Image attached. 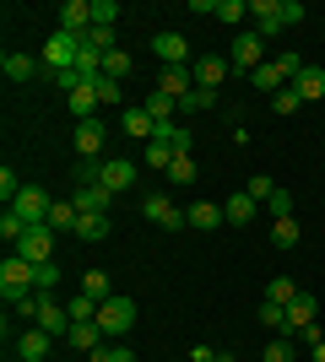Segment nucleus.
<instances>
[{
    "mask_svg": "<svg viewBox=\"0 0 325 362\" xmlns=\"http://www.w3.org/2000/svg\"><path fill=\"white\" fill-rule=\"evenodd\" d=\"M76 54H81V33L55 28V33H49V44H44V54H38V65H44L49 76H65L71 65H76Z\"/></svg>",
    "mask_w": 325,
    "mask_h": 362,
    "instance_id": "obj_1",
    "label": "nucleus"
},
{
    "mask_svg": "<svg viewBox=\"0 0 325 362\" xmlns=\"http://www.w3.org/2000/svg\"><path fill=\"white\" fill-rule=\"evenodd\" d=\"M33 276H38V265H33V259H22L11 249V255H6V265H0V298H6V308H11L16 298H28L33 292Z\"/></svg>",
    "mask_w": 325,
    "mask_h": 362,
    "instance_id": "obj_2",
    "label": "nucleus"
},
{
    "mask_svg": "<svg viewBox=\"0 0 325 362\" xmlns=\"http://www.w3.org/2000/svg\"><path fill=\"white\" fill-rule=\"evenodd\" d=\"M98 330L114 335V341H120V335H130V330H136V298L114 292L108 303H98Z\"/></svg>",
    "mask_w": 325,
    "mask_h": 362,
    "instance_id": "obj_3",
    "label": "nucleus"
},
{
    "mask_svg": "<svg viewBox=\"0 0 325 362\" xmlns=\"http://www.w3.org/2000/svg\"><path fill=\"white\" fill-rule=\"evenodd\" d=\"M49 206H55V195H49V189H38V184H22V195H16L6 211H16L28 227H44V222H49Z\"/></svg>",
    "mask_w": 325,
    "mask_h": 362,
    "instance_id": "obj_4",
    "label": "nucleus"
},
{
    "mask_svg": "<svg viewBox=\"0 0 325 362\" xmlns=\"http://www.w3.org/2000/svg\"><path fill=\"white\" fill-rule=\"evenodd\" d=\"M141 216H147V222H157V227H169V233H185V227H190V216L179 211V206H173V200L163 195V189L141 200Z\"/></svg>",
    "mask_w": 325,
    "mask_h": 362,
    "instance_id": "obj_5",
    "label": "nucleus"
},
{
    "mask_svg": "<svg viewBox=\"0 0 325 362\" xmlns=\"http://www.w3.org/2000/svg\"><path fill=\"white\" fill-rule=\"evenodd\" d=\"M249 16H255V38H261V44H271V38H277L282 28H287V22H282V0H249Z\"/></svg>",
    "mask_w": 325,
    "mask_h": 362,
    "instance_id": "obj_6",
    "label": "nucleus"
},
{
    "mask_svg": "<svg viewBox=\"0 0 325 362\" xmlns=\"http://www.w3.org/2000/svg\"><path fill=\"white\" fill-rule=\"evenodd\" d=\"M16 255L22 259H33V265H49V259H55V227H28V233H22V243H16Z\"/></svg>",
    "mask_w": 325,
    "mask_h": 362,
    "instance_id": "obj_7",
    "label": "nucleus"
},
{
    "mask_svg": "<svg viewBox=\"0 0 325 362\" xmlns=\"http://www.w3.org/2000/svg\"><path fill=\"white\" fill-rule=\"evenodd\" d=\"M228 65H233V71H244V76H255V71L266 65V44L255 38V33H239V38H233V54H228Z\"/></svg>",
    "mask_w": 325,
    "mask_h": 362,
    "instance_id": "obj_8",
    "label": "nucleus"
},
{
    "mask_svg": "<svg viewBox=\"0 0 325 362\" xmlns=\"http://www.w3.org/2000/svg\"><path fill=\"white\" fill-rule=\"evenodd\" d=\"M33 325H38V330H44V335H55V341H65V335H71V325H76V319L65 314V303L44 298V303H38V319H33Z\"/></svg>",
    "mask_w": 325,
    "mask_h": 362,
    "instance_id": "obj_9",
    "label": "nucleus"
},
{
    "mask_svg": "<svg viewBox=\"0 0 325 362\" xmlns=\"http://www.w3.org/2000/svg\"><path fill=\"white\" fill-rule=\"evenodd\" d=\"M157 92H169L173 103H185L190 92H195V76H190V65H163V71H157Z\"/></svg>",
    "mask_w": 325,
    "mask_h": 362,
    "instance_id": "obj_10",
    "label": "nucleus"
},
{
    "mask_svg": "<svg viewBox=\"0 0 325 362\" xmlns=\"http://www.w3.org/2000/svg\"><path fill=\"white\" fill-rule=\"evenodd\" d=\"M228 71L233 65L222 60V54H201V60L190 65V76H195V87H206V92H217L222 81H228Z\"/></svg>",
    "mask_w": 325,
    "mask_h": 362,
    "instance_id": "obj_11",
    "label": "nucleus"
},
{
    "mask_svg": "<svg viewBox=\"0 0 325 362\" xmlns=\"http://www.w3.org/2000/svg\"><path fill=\"white\" fill-rule=\"evenodd\" d=\"M108 146V124L103 119H81L76 124V157H103Z\"/></svg>",
    "mask_w": 325,
    "mask_h": 362,
    "instance_id": "obj_12",
    "label": "nucleus"
},
{
    "mask_svg": "<svg viewBox=\"0 0 325 362\" xmlns=\"http://www.w3.org/2000/svg\"><path fill=\"white\" fill-rule=\"evenodd\" d=\"M98 184H103V189H114V195H120V189H130V184H136V163H130V157H103Z\"/></svg>",
    "mask_w": 325,
    "mask_h": 362,
    "instance_id": "obj_13",
    "label": "nucleus"
},
{
    "mask_svg": "<svg viewBox=\"0 0 325 362\" xmlns=\"http://www.w3.org/2000/svg\"><path fill=\"white\" fill-rule=\"evenodd\" d=\"M152 54H157L163 65H195V60H190L185 33H157V38H152Z\"/></svg>",
    "mask_w": 325,
    "mask_h": 362,
    "instance_id": "obj_14",
    "label": "nucleus"
},
{
    "mask_svg": "<svg viewBox=\"0 0 325 362\" xmlns=\"http://www.w3.org/2000/svg\"><path fill=\"white\" fill-rule=\"evenodd\" d=\"M71 200H76V211H81V216H108V206H114V189H103V184H81Z\"/></svg>",
    "mask_w": 325,
    "mask_h": 362,
    "instance_id": "obj_15",
    "label": "nucleus"
},
{
    "mask_svg": "<svg viewBox=\"0 0 325 362\" xmlns=\"http://www.w3.org/2000/svg\"><path fill=\"white\" fill-rule=\"evenodd\" d=\"M49 346H55V335H44L38 325L16 335V357H22V362H44V357H49Z\"/></svg>",
    "mask_w": 325,
    "mask_h": 362,
    "instance_id": "obj_16",
    "label": "nucleus"
},
{
    "mask_svg": "<svg viewBox=\"0 0 325 362\" xmlns=\"http://www.w3.org/2000/svg\"><path fill=\"white\" fill-rule=\"evenodd\" d=\"M185 216H190V227H195V233H212V227H222V222H228L217 200H190V206H185Z\"/></svg>",
    "mask_w": 325,
    "mask_h": 362,
    "instance_id": "obj_17",
    "label": "nucleus"
},
{
    "mask_svg": "<svg viewBox=\"0 0 325 362\" xmlns=\"http://www.w3.org/2000/svg\"><path fill=\"white\" fill-rule=\"evenodd\" d=\"M55 16H60L65 33H87V28H93V0H65Z\"/></svg>",
    "mask_w": 325,
    "mask_h": 362,
    "instance_id": "obj_18",
    "label": "nucleus"
},
{
    "mask_svg": "<svg viewBox=\"0 0 325 362\" xmlns=\"http://www.w3.org/2000/svg\"><path fill=\"white\" fill-rule=\"evenodd\" d=\"M65 346H76V351H87V357H93V351L103 346V330H98V319H76V325H71V335H65Z\"/></svg>",
    "mask_w": 325,
    "mask_h": 362,
    "instance_id": "obj_19",
    "label": "nucleus"
},
{
    "mask_svg": "<svg viewBox=\"0 0 325 362\" xmlns=\"http://www.w3.org/2000/svg\"><path fill=\"white\" fill-rule=\"evenodd\" d=\"M249 87H255V92H266V98H277V92H282V87H293V81H287V71H282L277 60H266L261 71L249 76Z\"/></svg>",
    "mask_w": 325,
    "mask_h": 362,
    "instance_id": "obj_20",
    "label": "nucleus"
},
{
    "mask_svg": "<svg viewBox=\"0 0 325 362\" xmlns=\"http://www.w3.org/2000/svg\"><path fill=\"white\" fill-rule=\"evenodd\" d=\"M293 92L304 98V103H320V98H325V71H320V65H304V71L293 76Z\"/></svg>",
    "mask_w": 325,
    "mask_h": 362,
    "instance_id": "obj_21",
    "label": "nucleus"
},
{
    "mask_svg": "<svg viewBox=\"0 0 325 362\" xmlns=\"http://www.w3.org/2000/svg\"><path fill=\"white\" fill-rule=\"evenodd\" d=\"M255 211H261V206H255V200H249L244 189H233V195L222 200V216H228L233 227H249V222H255Z\"/></svg>",
    "mask_w": 325,
    "mask_h": 362,
    "instance_id": "obj_22",
    "label": "nucleus"
},
{
    "mask_svg": "<svg viewBox=\"0 0 325 362\" xmlns=\"http://www.w3.org/2000/svg\"><path fill=\"white\" fill-rule=\"evenodd\" d=\"M314 325V298L309 292H298L293 303H287V335H304Z\"/></svg>",
    "mask_w": 325,
    "mask_h": 362,
    "instance_id": "obj_23",
    "label": "nucleus"
},
{
    "mask_svg": "<svg viewBox=\"0 0 325 362\" xmlns=\"http://www.w3.org/2000/svg\"><path fill=\"white\" fill-rule=\"evenodd\" d=\"M0 71H6V81H16V87H22V81H33V76L44 71V65L33 60V54H16V49H11V54L0 60Z\"/></svg>",
    "mask_w": 325,
    "mask_h": 362,
    "instance_id": "obj_24",
    "label": "nucleus"
},
{
    "mask_svg": "<svg viewBox=\"0 0 325 362\" xmlns=\"http://www.w3.org/2000/svg\"><path fill=\"white\" fill-rule=\"evenodd\" d=\"M65 108H71V114H76V124L81 119H98V87H76V92H65Z\"/></svg>",
    "mask_w": 325,
    "mask_h": 362,
    "instance_id": "obj_25",
    "label": "nucleus"
},
{
    "mask_svg": "<svg viewBox=\"0 0 325 362\" xmlns=\"http://www.w3.org/2000/svg\"><path fill=\"white\" fill-rule=\"evenodd\" d=\"M125 136H136V141H157V119L147 114V108H125Z\"/></svg>",
    "mask_w": 325,
    "mask_h": 362,
    "instance_id": "obj_26",
    "label": "nucleus"
},
{
    "mask_svg": "<svg viewBox=\"0 0 325 362\" xmlns=\"http://www.w3.org/2000/svg\"><path fill=\"white\" fill-rule=\"evenodd\" d=\"M76 222H81L76 200H55V206H49V227H55V233H76Z\"/></svg>",
    "mask_w": 325,
    "mask_h": 362,
    "instance_id": "obj_27",
    "label": "nucleus"
},
{
    "mask_svg": "<svg viewBox=\"0 0 325 362\" xmlns=\"http://www.w3.org/2000/svg\"><path fill=\"white\" fill-rule=\"evenodd\" d=\"M81 292H87V298H98V303H108V298H114L108 271H81Z\"/></svg>",
    "mask_w": 325,
    "mask_h": 362,
    "instance_id": "obj_28",
    "label": "nucleus"
},
{
    "mask_svg": "<svg viewBox=\"0 0 325 362\" xmlns=\"http://www.w3.org/2000/svg\"><path fill=\"white\" fill-rule=\"evenodd\" d=\"M108 233H114V227H108V216H81V222H76V238H81V243H103Z\"/></svg>",
    "mask_w": 325,
    "mask_h": 362,
    "instance_id": "obj_29",
    "label": "nucleus"
},
{
    "mask_svg": "<svg viewBox=\"0 0 325 362\" xmlns=\"http://www.w3.org/2000/svg\"><path fill=\"white\" fill-rule=\"evenodd\" d=\"M55 287H60V259L38 265V276H33V292H38V298H55Z\"/></svg>",
    "mask_w": 325,
    "mask_h": 362,
    "instance_id": "obj_30",
    "label": "nucleus"
},
{
    "mask_svg": "<svg viewBox=\"0 0 325 362\" xmlns=\"http://www.w3.org/2000/svg\"><path fill=\"white\" fill-rule=\"evenodd\" d=\"M217 22H228V28H244V22H249V0H217Z\"/></svg>",
    "mask_w": 325,
    "mask_h": 362,
    "instance_id": "obj_31",
    "label": "nucleus"
},
{
    "mask_svg": "<svg viewBox=\"0 0 325 362\" xmlns=\"http://www.w3.org/2000/svg\"><path fill=\"white\" fill-rule=\"evenodd\" d=\"M173 157H179V151L163 146V141H147V151H141V163H147V168H163V173L173 168Z\"/></svg>",
    "mask_w": 325,
    "mask_h": 362,
    "instance_id": "obj_32",
    "label": "nucleus"
},
{
    "mask_svg": "<svg viewBox=\"0 0 325 362\" xmlns=\"http://www.w3.org/2000/svg\"><path fill=\"white\" fill-rule=\"evenodd\" d=\"M147 114H152L157 124H173V114H179V103H173L169 92H152V98H147Z\"/></svg>",
    "mask_w": 325,
    "mask_h": 362,
    "instance_id": "obj_33",
    "label": "nucleus"
},
{
    "mask_svg": "<svg viewBox=\"0 0 325 362\" xmlns=\"http://www.w3.org/2000/svg\"><path fill=\"white\" fill-rule=\"evenodd\" d=\"M293 298H298V281H293V276H277V281L266 287V303H277V308H287Z\"/></svg>",
    "mask_w": 325,
    "mask_h": 362,
    "instance_id": "obj_34",
    "label": "nucleus"
},
{
    "mask_svg": "<svg viewBox=\"0 0 325 362\" xmlns=\"http://www.w3.org/2000/svg\"><path fill=\"white\" fill-rule=\"evenodd\" d=\"M271 243H277V249H298V222L293 216H277V222H271Z\"/></svg>",
    "mask_w": 325,
    "mask_h": 362,
    "instance_id": "obj_35",
    "label": "nucleus"
},
{
    "mask_svg": "<svg viewBox=\"0 0 325 362\" xmlns=\"http://www.w3.org/2000/svg\"><path fill=\"white\" fill-rule=\"evenodd\" d=\"M261 325L271 335H287V308H277V303H261Z\"/></svg>",
    "mask_w": 325,
    "mask_h": 362,
    "instance_id": "obj_36",
    "label": "nucleus"
},
{
    "mask_svg": "<svg viewBox=\"0 0 325 362\" xmlns=\"http://www.w3.org/2000/svg\"><path fill=\"white\" fill-rule=\"evenodd\" d=\"M169 184H179V189H185V184H195V163H190V151H179V157H173Z\"/></svg>",
    "mask_w": 325,
    "mask_h": 362,
    "instance_id": "obj_37",
    "label": "nucleus"
},
{
    "mask_svg": "<svg viewBox=\"0 0 325 362\" xmlns=\"http://www.w3.org/2000/svg\"><path fill=\"white\" fill-rule=\"evenodd\" d=\"M81 38H87V49H98V54H114V49H120L114 44V28H87Z\"/></svg>",
    "mask_w": 325,
    "mask_h": 362,
    "instance_id": "obj_38",
    "label": "nucleus"
},
{
    "mask_svg": "<svg viewBox=\"0 0 325 362\" xmlns=\"http://www.w3.org/2000/svg\"><path fill=\"white\" fill-rule=\"evenodd\" d=\"M206 108H217V92H206V87H195L185 98V103H179V114H206Z\"/></svg>",
    "mask_w": 325,
    "mask_h": 362,
    "instance_id": "obj_39",
    "label": "nucleus"
},
{
    "mask_svg": "<svg viewBox=\"0 0 325 362\" xmlns=\"http://www.w3.org/2000/svg\"><path fill=\"white\" fill-rule=\"evenodd\" d=\"M130 54H125V49H114V54H103V76H114V81H125V76H130Z\"/></svg>",
    "mask_w": 325,
    "mask_h": 362,
    "instance_id": "obj_40",
    "label": "nucleus"
},
{
    "mask_svg": "<svg viewBox=\"0 0 325 362\" xmlns=\"http://www.w3.org/2000/svg\"><path fill=\"white\" fill-rule=\"evenodd\" d=\"M120 22V0H93V28H114Z\"/></svg>",
    "mask_w": 325,
    "mask_h": 362,
    "instance_id": "obj_41",
    "label": "nucleus"
},
{
    "mask_svg": "<svg viewBox=\"0 0 325 362\" xmlns=\"http://www.w3.org/2000/svg\"><path fill=\"white\" fill-rule=\"evenodd\" d=\"M244 195H249V200H255V206H266V200L277 195V184L266 179V173H255V179H249V184H244Z\"/></svg>",
    "mask_w": 325,
    "mask_h": 362,
    "instance_id": "obj_42",
    "label": "nucleus"
},
{
    "mask_svg": "<svg viewBox=\"0 0 325 362\" xmlns=\"http://www.w3.org/2000/svg\"><path fill=\"white\" fill-rule=\"evenodd\" d=\"M22 233H28V222H22V216H16V211H6V216H0V238L11 243V249H16V243H22Z\"/></svg>",
    "mask_w": 325,
    "mask_h": 362,
    "instance_id": "obj_43",
    "label": "nucleus"
},
{
    "mask_svg": "<svg viewBox=\"0 0 325 362\" xmlns=\"http://www.w3.org/2000/svg\"><path fill=\"white\" fill-rule=\"evenodd\" d=\"M65 314H71V319H98V298H87V292H76V298L65 303Z\"/></svg>",
    "mask_w": 325,
    "mask_h": 362,
    "instance_id": "obj_44",
    "label": "nucleus"
},
{
    "mask_svg": "<svg viewBox=\"0 0 325 362\" xmlns=\"http://www.w3.org/2000/svg\"><path fill=\"white\" fill-rule=\"evenodd\" d=\"M266 362H293V341H287V335H271V341H266Z\"/></svg>",
    "mask_w": 325,
    "mask_h": 362,
    "instance_id": "obj_45",
    "label": "nucleus"
},
{
    "mask_svg": "<svg viewBox=\"0 0 325 362\" xmlns=\"http://www.w3.org/2000/svg\"><path fill=\"white\" fill-rule=\"evenodd\" d=\"M271 108H277V114H298V108H304V98H298L293 87H282L277 98H271Z\"/></svg>",
    "mask_w": 325,
    "mask_h": 362,
    "instance_id": "obj_46",
    "label": "nucleus"
},
{
    "mask_svg": "<svg viewBox=\"0 0 325 362\" xmlns=\"http://www.w3.org/2000/svg\"><path fill=\"white\" fill-rule=\"evenodd\" d=\"M93 362H136V351H130V346H98Z\"/></svg>",
    "mask_w": 325,
    "mask_h": 362,
    "instance_id": "obj_47",
    "label": "nucleus"
},
{
    "mask_svg": "<svg viewBox=\"0 0 325 362\" xmlns=\"http://www.w3.org/2000/svg\"><path fill=\"white\" fill-rule=\"evenodd\" d=\"M93 87H98V103H120V81L114 76H98Z\"/></svg>",
    "mask_w": 325,
    "mask_h": 362,
    "instance_id": "obj_48",
    "label": "nucleus"
},
{
    "mask_svg": "<svg viewBox=\"0 0 325 362\" xmlns=\"http://www.w3.org/2000/svg\"><path fill=\"white\" fill-rule=\"evenodd\" d=\"M266 206H271V222H277V216H293V195H287V189H277Z\"/></svg>",
    "mask_w": 325,
    "mask_h": 362,
    "instance_id": "obj_49",
    "label": "nucleus"
},
{
    "mask_svg": "<svg viewBox=\"0 0 325 362\" xmlns=\"http://www.w3.org/2000/svg\"><path fill=\"white\" fill-rule=\"evenodd\" d=\"M282 22H287V28H293V22H304V6H298V0H282Z\"/></svg>",
    "mask_w": 325,
    "mask_h": 362,
    "instance_id": "obj_50",
    "label": "nucleus"
},
{
    "mask_svg": "<svg viewBox=\"0 0 325 362\" xmlns=\"http://www.w3.org/2000/svg\"><path fill=\"white\" fill-rule=\"evenodd\" d=\"M190 362H217V351L212 346H190Z\"/></svg>",
    "mask_w": 325,
    "mask_h": 362,
    "instance_id": "obj_51",
    "label": "nucleus"
},
{
    "mask_svg": "<svg viewBox=\"0 0 325 362\" xmlns=\"http://www.w3.org/2000/svg\"><path fill=\"white\" fill-rule=\"evenodd\" d=\"M314 351V362H325V341H320V346H309Z\"/></svg>",
    "mask_w": 325,
    "mask_h": 362,
    "instance_id": "obj_52",
    "label": "nucleus"
},
{
    "mask_svg": "<svg viewBox=\"0 0 325 362\" xmlns=\"http://www.w3.org/2000/svg\"><path fill=\"white\" fill-rule=\"evenodd\" d=\"M217 362H233V351H217Z\"/></svg>",
    "mask_w": 325,
    "mask_h": 362,
    "instance_id": "obj_53",
    "label": "nucleus"
}]
</instances>
